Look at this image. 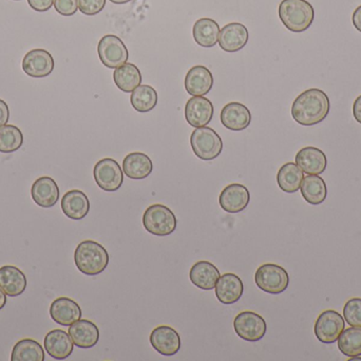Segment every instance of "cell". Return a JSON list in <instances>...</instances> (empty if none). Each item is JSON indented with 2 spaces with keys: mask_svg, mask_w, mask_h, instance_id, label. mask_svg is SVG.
I'll return each instance as SVG.
<instances>
[{
  "mask_svg": "<svg viewBox=\"0 0 361 361\" xmlns=\"http://www.w3.org/2000/svg\"><path fill=\"white\" fill-rule=\"evenodd\" d=\"M330 107V100L324 91L317 88L307 89L293 103L292 116L299 124L313 126L328 117Z\"/></svg>",
  "mask_w": 361,
  "mask_h": 361,
  "instance_id": "obj_1",
  "label": "cell"
},
{
  "mask_svg": "<svg viewBox=\"0 0 361 361\" xmlns=\"http://www.w3.org/2000/svg\"><path fill=\"white\" fill-rule=\"evenodd\" d=\"M74 263L84 275L97 276L107 268L109 254L105 247L97 242L84 241L76 247Z\"/></svg>",
  "mask_w": 361,
  "mask_h": 361,
  "instance_id": "obj_2",
  "label": "cell"
},
{
  "mask_svg": "<svg viewBox=\"0 0 361 361\" xmlns=\"http://www.w3.org/2000/svg\"><path fill=\"white\" fill-rule=\"evenodd\" d=\"M278 14L282 23L295 33L307 31L315 18L313 6L307 0H282Z\"/></svg>",
  "mask_w": 361,
  "mask_h": 361,
  "instance_id": "obj_3",
  "label": "cell"
},
{
  "mask_svg": "<svg viewBox=\"0 0 361 361\" xmlns=\"http://www.w3.org/2000/svg\"><path fill=\"white\" fill-rule=\"evenodd\" d=\"M143 225L148 232L156 237H169L177 229V218L166 206L156 203L144 212Z\"/></svg>",
  "mask_w": 361,
  "mask_h": 361,
  "instance_id": "obj_4",
  "label": "cell"
},
{
  "mask_svg": "<svg viewBox=\"0 0 361 361\" xmlns=\"http://www.w3.org/2000/svg\"><path fill=\"white\" fill-rule=\"evenodd\" d=\"M191 148L197 158L210 161L220 156L223 141L214 129L210 127H197L190 136Z\"/></svg>",
  "mask_w": 361,
  "mask_h": 361,
  "instance_id": "obj_5",
  "label": "cell"
},
{
  "mask_svg": "<svg viewBox=\"0 0 361 361\" xmlns=\"http://www.w3.org/2000/svg\"><path fill=\"white\" fill-rule=\"evenodd\" d=\"M255 282L262 292L271 295H280L288 290L290 276L283 267L267 263L257 269Z\"/></svg>",
  "mask_w": 361,
  "mask_h": 361,
  "instance_id": "obj_6",
  "label": "cell"
},
{
  "mask_svg": "<svg viewBox=\"0 0 361 361\" xmlns=\"http://www.w3.org/2000/svg\"><path fill=\"white\" fill-rule=\"evenodd\" d=\"M99 59L107 68L116 69L127 63L128 49L120 37L114 34L103 36L97 46Z\"/></svg>",
  "mask_w": 361,
  "mask_h": 361,
  "instance_id": "obj_7",
  "label": "cell"
},
{
  "mask_svg": "<svg viewBox=\"0 0 361 361\" xmlns=\"http://www.w3.org/2000/svg\"><path fill=\"white\" fill-rule=\"evenodd\" d=\"M95 182L106 192L120 190L124 182V172L118 161L112 158H104L95 165L93 170Z\"/></svg>",
  "mask_w": 361,
  "mask_h": 361,
  "instance_id": "obj_8",
  "label": "cell"
},
{
  "mask_svg": "<svg viewBox=\"0 0 361 361\" xmlns=\"http://www.w3.org/2000/svg\"><path fill=\"white\" fill-rule=\"evenodd\" d=\"M235 334L245 341L257 343L267 334V322L254 312H242L233 321Z\"/></svg>",
  "mask_w": 361,
  "mask_h": 361,
  "instance_id": "obj_9",
  "label": "cell"
},
{
  "mask_svg": "<svg viewBox=\"0 0 361 361\" xmlns=\"http://www.w3.org/2000/svg\"><path fill=\"white\" fill-rule=\"evenodd\" d=\"M345 328V319L338 312L329 309L320 314L315 322L316 338L320 343L331 345L336 343Z\"/></svg>",
  "mask_w": 361,
  "mask_h": 361,
  "instance_id": "obj_10",
  "label": "cell"
},
{
  "mask_svg": "<svg viewBox=\"0 0 361 361\" xmlns=\"http://www.w3.org/2000/svg\"><path fill=\"white\" fill-rule=\"evenodd\" d=\"M54 59L50 52L44 49H33L23 59V70L34 78L50 76L54 70Z\"/></svg>",
  "mask_w": 361,
  "mask_h": 361,
  "instance_id": "obj_11",
  "label": "cell"
},
{
  "mask_svg": "<svg viewBox=\"0 0 361 361\" xmlns=\"http://www.w3.org/2000/svg\"><path fill=\"white\" fill-rule=\"evenodd\" d=\"M150 343L158 353L167 357L175 356L182 345L179 333L169 326L154 329L150 334Z\"/></svg>",
  "mask_w": 361,
  "mask_h": 361,
  "instance_id": "obj_12",
  "label": "cell"
},
{
  "mask_svg": "<svg viewBox=\"0 0 361 361\" xmlns=\"http://www.w3.org/2000/svg\"><path fill=\"white\" fill-rule=\"evenodd\" d=\"M250 201L248 189L243 184H231L223 189L219 197L221 208L227 213H239L247 208Z\"/></svg>",
  "mask_w": 361,
  "mask_h": 361,
  "instance_id": "obj_13",
  "label": "cell"
},
{
  "mask_svg": "<svg viewBox=\"0 0 361 361\" xmlns=\"http://www.w3.org/2000/svg\"><path fill=\"white\" fill-rule=\"evenodd\" d=\"M214 117V105L204 97H192L185 106V118L192 127L207 126Z\"/></svg>",
  "mask_w": 361,
  "mask_h": 361,
  "instance_id": "obj_14",
  "label": "cell"
},
{
  "mask_svg": "<svg viewBox=\"0 0 361 361\" xmlns=\"http://www.w3.org/2000/svg\"><path fill=\"white\" fill-rule=\"evenodd\" d=\"M250 33L247 28L240 23L224 25L219 34V45L225 52L235 53L247 45Z\"/></svg>",
  "mask_w": 361,
  "mask_h": 361,
  "instance_id": "obj_15",
  "label": "cell"
},
{
  "mask_svg": "<svg viewBox=\"0 0 361 361\" xmlns=\"http://www.w3.org/2000/svg\"><path fill=\"white\" fill-rule=\"evenodd\" d=\"M221 122L223 126L233 131H244L252 122L250 110L239 102H231L221 110Z\"/></svg>",
  "mask_w": 361,
  "mask_h": 361,
  "instance_id": "obj_16",
  "label": "cell"
},
{
  "mask_svg": "<svg viewBox=\"0 0 361 361\" xmlns=\"http://www.w3.org/2000/svg\"><path fill=\"white\" fill-rule=\"evenodd\" d=\"M214 76L205 66H195L187 72L185 89L192 97H203L212 90Z\"/></svg>",
  "mask_w": 361,
  "mask_h": 361,
  "instance_id": "obj_17",
  "label": "cell"
},
{
  "mask_svg": "<svg viewBox=\"0 0 361 361\" xmlns=\"http://www.w3.org/2000/svg\"><path fill=\"white\" fill-rule=\"evenodd\" d=\"M80 305L67 297L55 299L50 307V316L55 324L70 326L82 318Z\"/></svg>",
  "mask_w": 361,
  "mask_h": 361,
  "instance_id": "obj_18",
  "label": "cell"
},
{
  "mask_svg": "<svg viewBox=\"0 0 361 361\" xmlns=\"http://www.w3.org/2000/svg\"><path fill=\"white\" fill-rule=\"evenodd\" d=\"M214 292L216 298L222 304H235L243 296V282L235 273H224L219 279Z\"/></svg>",
  "mask_w": 361,
  "mask_h": 361,
  "instance_id": "obj_19",
  "label": "cell"
},
{
  "mask_svg": "<svg viewBox=\"0 0 361 361\" xmlns=\"http://www.w3.org/2000/svg\"><path fill=\"white\" fill-rule=\"evenodd\" d=\"M296 165L307 175H320L328 167V158L320 148L307 146L297 153Z\"/></svg>",
  "mask_w": 361,
  "mask_h": 361,
  "instance_id": "obj_20",
  "label": "cell"
},
{
  "mask_svg": "<svg viewBox=\"0 0 361 361\" xmlns=\"http://www.w3.org/2000/svg\"><path fill=\"white\" fill-rule=\"evenodd\" d=\"M44 345L47 353L56 360H67L74 349L69 333L63 330L50 331L44 337Z\"/></svg>",
  "mask_w": 361,
  "mask_h": 361,
  "instance_id": "obj_21",
  "label": "cell"
},
{
  "mask_svg": "<svg viewBox=\"0 0 361 361\" xmlns=\"http://www.w3.org/2000/svg\"><path fill=\"white\" fill-rule=\"evenodd\" d=\"M34 203L42 208H52L59 199V189L56 182L49 176H42L34 182L31 188Z\"/></svg>",
  "mask_w": 361,
  "mask_h": 361,
  "instance_id": "obj_22",
  "label": "cell"
},
{
  "mask_svg": "<svg viewBox=\"0 0 361 361\" xmlns=\"http://www.w3.org/2000/svg\"><path fill=\"white\" fill-rule=\"evenodd\" d=\"M69 335L74 345L80 349H91L99 341V330L97 324L89 320L80 319L71 324Z\"/></svg>",
  "mask_w": 361,
  "mask_h": 361,
  "instance_id": "obj_23",
  "label": "cell"
},
{
  "mask_svg": "<svg viewBox=\"0 0 361 361\" xmlns=\"http://www.w3.org/2000/svg\"><path fill=\"white\" fill-rule=\"evenodd\" d=\"M220 277L219 269L208 261L195 263L189 271L191 283L203 290H214Z\"/></svg>",
  "mask_w": 361,
  "mask_h": 361,
  "instance_id": "obj_24",
  "label": "cell"
},
{
  "mask_svg": "<svg viewBox=\"0 0 361 361\" xmlns=\"http://www.w3.org/2000/svg\"><path fill=\"white\" fill-rule=\"evenodd\" d=\"M61 210L70 220H80L88 215L90 201L88 196L80 190H71L61 199Z\"/></svg>",
  "mask_w": 361,
  "mask_h": 361,
  "instance_id": "obj_25",
  "label": "cell"
},
{
  "mask_svg": "<svg viewBox=\"0 0 361 361\" xmlns=\"http://www.w3.org/2000/svg\"><path fill=\"white\" fill-rule=\"evenodd\" d=\"M0 288L8 297H18L27 288V277L25 273L12 265L0 268Z\"/></svg>",
  "mask_w": 361,
  "mask_h": 361,
  "instance_id": "obj_26",
  "label": "cell"
},
{
  "mask_svg": "<svg viewBox=\"0 0 361 361\" xmlns=\"http://www.w3.org/2000/svg\"><path fill=\"white\" fill-rule=\"evenodd\" d=\"M152 170H154V163L152 159L144 153H130L123 161V172L130 179H145L152 173Z\"/></svg>",
  "mask_w": 361,
  "mask_h": 361,
  "instance_id": "obj_27",
  "label": "cell"
},
{
  "mask_svg": "<svg viewBox=\"0 0 361 361\" xmlns=\"http://www.w3.org/2000/svg\"><path fill=\"white\" fill-rule=\"evenodd\" d=\"M218 23L212 18H201L195 21L192 34L195 42L204 48L216 46L220 34Z\"/></svg>",
  "mask_w": 361,
  "mask_h": 361,
  "instance_id": "obj_28",
  "label": "cell"
},
{
  "mask_svg": "<svg viewBox=\"0 0 361 361\" xmlns=\"http://www.w3.org/2000/svg\"><path fill=\"white\" fill-rule=\"evenodd\" d=\"M300 190L303 199L310 205H322L328 196L326 182L318 175H309L305 177Z\"/></svg>",
  "mask_w": 361,
  "mask_h": 361,
  "instance_id": "obj_29",
  "label": "cell"
},
{
  "mask_svg": "<svg viewBox=\"0 0 361 361\" xmlns=\"http://www.w3.org/2000/svg\"><path fill=\"white\" fill-rule=\"evenodd\" d=\"M305 179L302 170L294 162H288L280 167L277 174V182L283 192L296 193L300 190L301 184Z\"/></svg>",
  "mask_w": 361,
  "mask_h": 361,
  "instance_id": "obj_30",
  "label": "cell"
},
{
  "mask_svg": "<svg viewBox=\"0 0 361 361\" xmlns=\"http://www.w3.org/2000/svg\"><path fill=\"white\" fill-rule=\"evenodd\" d=\"M114 81L116 87L124 93H133L142 83V74L135 64L125 63L116 68Z\"/></svg>",
  "mask_w": 361,
  "mask_h": 361,
  "instance_id": "obj_31",
  "label": "cell"
},
{
  "mask_svg": "<svg viewBox=\"0 0 361 361\" xmlns=\"http://www.w3.org/2000/svg\"><path fill=\"white\" fill-rule=\"evenodd\" d=\"M12 361H44V351L42 345L34 339H21L13 348Z\"/></svg>",
  "mask_w": 361,
  "mask_h": 361,
  "instance_id": "obj_32",
  "label": "cell"
},
{
  "mask_svg": "<svg viewBox=\"0 0 361 361\" xmlns=\"http://www.w3.org/2000/svg\"><path fill=\"white\" fill-rule=\"evenodd\" d=\"M130 102L137 112L145 114L156 107L158 104V93L149 85H140L131 93Z\"/></svg>",
  "mask_w": 361,
  "mask_h": 361,
  "instance_id": "obj_33",
  "label": "cell"
},
{
  "mask_svg": "<svg viewBox=\"0 0 361 361\" xmlns=\"http://www.w3.org/2000/svg\"><path fill=\"white\" fill-rule=\"evenodd\" d=\"M338 349L348 357L361 356V328L345 329L339 336Z\"/></svg>",
  "mask_w": 361,
  "mask_h": 361,
  "instance_id": "obj_34",
  "label": "cell"
},
{
  "mask_svg": "<svg viewBox=\"0 0 361 361\" xmlns=\"http://www.w3.org/2000/svg\"><path fill=\"white\" fill-rule=\"evenodd\" d=\"M23 144V135L15 125L0 127V153L10 154L16 152Z\"/></svg>",
  "mask_w": 361,
  "mask_h": 361,
  "instance_id": "obj_35",
  "label": "cell"
},
{
  "mask_svg": "<svg viewBox=\"0 0 361 361\" xmlns=\"http://www.w3.org/2000/svg\"><path fill=\"white\" fill-rule=\"evenodd\" d=\"M343 318L350 326L361 328V299H350L343 307Z\"/></svg>",
  "mask_w": 361,
  "mask_h": 361,
  "instance_id": "obj_36",
  "label": "cell"
},
{
  "mask_svg": "<svg viewBox=\"0 0 361 361\" xmlns=\"http://www.w3.org/2000/svg\"><path fill=\"white\" fill-rule=\"evenodd\" d=\"M105 6L106 0H78V8L80 12L89 16L99 14Z\"/></svg>",
  "mask_w": 361,
  "mask_h": 361,
  "instance_id": "obj_37",
  "label": "cell"
},
{
  "mask_svg": "<svg viewBox=\"0 0 361 361\" xmlns=\"http://www.w3.org/2000/svg\"><path fill=\"white\" fill-rule=\"evenodd\" d=\"M55 10L63 16H72L78 10V0H54Z\"/></svg>",
  "mask_w": 361,
  "mask_h": 361,
  "instance_id": "obj_38",
  "label": "cell"
},
{
  "mask_svg": "<svg viewBox=\"0 0 361 361\" xmlns=\"http://www.w3.org/2000/svg\"><path fill=\"white\" fill-rule=\"evenodd\" d=\"M29 6L37 12H47L52 8L54 0H27Z\"/></svg>",
  "mask_w": 361,
  "mask_h": 361,
  "instance_id": "obj_39",
  "label": "cell"
},
{
  "mask_svg": "<svg viewBox=\"0 0 361 361\" xmlns=\"http://www.w3.org/2000/svg\"><path fill=\"white\" fill-rule=\"evenodd\" d=\"M10 119V110H8V104L0 99V127L4 126L8 123Z\"/></svg>",
  "mask_w": 361,
  "mask_h": 361,
  "instance_id": "obj_40",
  "label": "cell"
},
{
  "mask_svg": "<svg viewBox=\"0 0 361 361\" xmlns=\"http://www.w3.org/2000/svg\"><path fill=\"white\" fill-rule=\"evenodd\" d=\"M353 116L355 120L361 124V95L355 100L353 104Z\"/></svg>",
  "mask_w": 361,
  "mask_h": 361,
  "instance_id": "obj_41",
  "label": "cell"
},
{
  "mask_svg": "<svg viewBox=\"0 0 361 361\" xmlns=\"http://www.w3.org/2000/svg\"><path fill=\"white\" fill-rule=\"evenodd\" d=\"M352 23H353L354 27L361 32V6L354 11L353 15H352Z\"/></svg>",
  "mask_w": 361,
  "mask_h": 361,
  "instance_id": "obj_42",
  "label": "cell"
},
{
  "mask_svg": "<svg viewBox=\"0 0 361 361\" xmlns=\"http://www.w3.org/2000/svg\"><path fill=\"white\" fill-rule=\"evenodd\" d=\"M6 295L4 294V290L0 288V311L6 307Z\"/></svg>",
  "mask_w": 361,
  "mask_h": 361,
  "instance_id": "obj_43",
  "label": "cell"
},
{
  "mask_svg": "<svg viewBox=\"0 0 361 361\" xmlns=\"http://www.w3.org/2000/svg\"><path fill=\"white\" fill-rule=\"evenodd\" d=\"M110 1L114 2L116 4H128V2L133 1V0H110Z\"/></svg>",
  "mask_w": 361,
  "mask_h": 361,
  "instance_id": "obj_44",
  "label": "cell"
},
{
  "mask_svg": "<svg viewBox=\"0 0 361 361\" xmlns=\"http://www.w3.org/2000/svg\"><path fill=\"white\" fill-rule=\"evenodd\" d=\"M15 1H19V0H15Z\"/></svg>",
  "mask_w": 361,
  "mask_h": 361,
  "instance_id": "obj_45",
  "label": "cell"
}]
</instances>
